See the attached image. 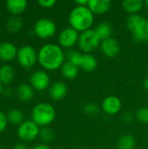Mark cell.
I'll list each match as a JSON object with an SVG mask.
<instances>
[{
  "mask_svg": "<svg viewBox=\"0 0 148 149\" xmlns=\"http://www.w3.org/2000/svg\"><path fill=\"white\" fill-rule=\"evenodd\" d=\"M39 127L32 120L24 121L17 128L18 138L25 142L34 141L39 135Z\"/></svg>",
  "mask_w": 148,
  "mask_h": 149,
  "instance_id": "ba28073f",
  "label": "cell"
},
{
  "mask_svg": "<svg viewBox=\"0 0 148 149\" xmlns=\"http://www.w3.org/2000/svg\"><path fill=\"white\" fill-rule=\"evenodd\" d=\"M120 50V46L119 42L113 38H110L101 42V51L105 56L107 58H114L116 57Z\"/></svg>",
  "mask_w": 148,
  "mask_h": 149,
  "instance_id": "4fadbf2b",
  "label": "cell"
},
{
  "mask_svg": "<svg viewBox=\"0 0 148 149\" xmlns=\"http://www.w3.org/2000/svg\"><path fill=\"white\" fill-rule=\"evenodd\" d=\"M94 14L87 6H76L69 15L71 27L77 31H85L90 30L93 24Z\"/></svg>",
  "mask_w": 148,
  "mask_h": 149,
  "instance_id": "7a4b0ae2",
  "label": "cell"
},
{
  "mask_svg": "<svg viewBox=\"0 0 148 149\" xmlns=\"http://www.w3.org/2000/svg\"><path fill=\"white\" fill-rule=\"evenodd\" d=\"M94 31L97 33V35L99 36V38H100V40H102V41L112 38L111 36L113 33V29H112V26L106 22H102V23L99 24L95 27Z\"/></svg>",
  "mask_w": 148,
  "mask_h": 149,
  "instance_id": "7402d4cb",
  "label": "cell"
},
{
  "mask_svg": "<svg viewBox=\"0 0 148 149\" xmlns=\"http://www.w3.org/2000/svg\"><path fill=\"white\" fill-rule=\"evenodd\" d=\"M67 56H68V61L69 62L72 63L73 65H75L77 66H79V64L81 62L83 54H81L80 52H79L77 51L72 50V51L68 52Z\"/></svg>",
  "mask_w": 148,
  "mask_h": 149,
  "instance_id": "4316f807",
  "label": "cell"
},
{
  "mask_svg": "<svg viewBox=\"0 0 148 149\" xmlns=\"http://www.w3.org/2000/svg\"><path fill=\"white\" fill-rule=\"evenodd\" d=\"M83 111L88 115H95L99 112V107L94 102H88L84 106Z\"/></svg>",
  "mask_w": 148,
  "mask_h": 149,
  "instance_id": "83f0119b",
  "label": "cell"
},
{
  "mask_svg": "<svg viewBox=\"0 0 148 149\" xmlns=\"http://www.w3.org/2000/svg\"><path fill=\"white\" fill-rule=\"evenodd\" d=\"M135 144L134 137L130 134H125L118 141L119 149H133L135 148Z\"/></svg>",
  "mask_w": 148,
  "mask_h": 149,
  "instance_id": "d4e9b609",
  "label": "cell"
},
{
  "mask_svg": "<svg viewBox=\"0 0 148 149\" xmlns=\"http://www.w3.org/2000/svg\"><path fill=\"white\" fill-rule=\"evenodd\" d=\"M32 149H51L50 147H48L46 144H38L35 147H33Z\"/></svg>",
  "mask_w": 148,
  "mask_h": 149,
  "instance_id": "e575fe53",
  "label": "cell"
},
{
  "mask_svg": "<svg viewBox=\"0 0 148 149\" xmlns=\"http://www.w3.org/2000/svg\"><path fill=\"white\" fill-rule=\"evenodd\" d=\"M16 93L17 98L22 101H30L34 96V89L28 84H20L17 89Z\"/></svg>",
  "mask_w": 148,
  "mask_h": 149,
  "instance_id": "ac0fdd59",
  "label": "cell"
},
{
  "mask_svg": "<svg viewBox=\"0 0 148 149\" xmlns=\"http://www.w3.org/2000/svg\"><path fill=\"white\" fill-rule=\"evenodd\" d=\"M87 7L93 14H104L111 8V2L109 0H89Z\"/></svg>",
  "mask_w": 148,
  "mask_h": 149,
  "instance_id": "9a60e30c",
  "label": "cell"
},
{
  "mask_svg": "<svg viewBox=\"0 0 148 149\" xmlns=\"http://www.w3.org/2000/svg\"><path fill=\"white\" fill-rule=\"evenodd\" d=\"M1 146H2V144H1V141H0V148H1Z\"/></svg>",
  "mask_w": 148,
  "mask_h": 149,
  "instance_id": "ab89813d",
  "label": "cell"
},
{
  "mask_svg": "<svg viewBox=\"0 0 148 149\" xmlns=\"http://www.w3.org/2000/svg\"><path fill=\"white\" fill-rule=\"evenodd\" d=\"M136 119L143 124H148V107L139 108L136 111Z\"/></svg>",
  "mask_w": 148,
  "mask_h": 149,
  "instance_id": "f1b7e54d",
  "label": "cell"
},
{
  "mask_svg": "<svg viewBox=\"0 0 148 149\" xmlns=\"http://www.w3.org/2000/svg\"><path fill=\"white\" fill-rule=\"evenodd\" d=\"M7 119L8 121L13 125H21L24 122V113L20 109L13 108L9 110Z\"/></svg>",
  "mask_w": 148,
  "mask_h": 149,
  "instance_id": "cb8c5ba5",
  "label": "cell"
},
{
  "mask_svg": "<svg viewBox=\"0 0 148 149\" xmlns=\"http://www.w3.org/2000/svg\"><path fill=\"white\" fill-rule=\"evenodd\" d=\"M97 66H98V61L95 57H93L89 53L83 54L81 62L79 66V68H81L85 72H93L97 68Z\"/></svg>",
  "mask_w": 148,
  "mask_h": 149,
  "instance_id": "d6986e66",
  "label": "cell"
},
{
  "mask_svg": "<svg viewBox=\"0 0 148 149\" xmlns=\"http://www.w3.org/2000/svg\"><path fill=\"white\" fill-rule=\"evenodd\" d=\"M57 31V26L55 23L47 17H42L36 21L33 31L35 35L42 39H48L52 38Z\"/></svg>",
  "mask_w": 148,
  "mask_h": 149,
  "instance_id": "5b68a950",
  "label": "cell"
},
{
  "mask_svg": "<svg viewBox=\"0 0 148 149\" xmlns=\"http://www.w3.org/2000/svg\"><path fill=\"white\" fill-rule=\"evenodd\" d=\"M102 109L109 115L117 114L121 109V101L118 97L110 95L103 100Z\"/></svg>",
  "mask_w": 148,
  "mask_h": 149,
  "instance_id": "7c38bea8",
  "label": "cell"
},
{
  "mask_svg": "<svg viewBox=\"0 0 148 149\" xmlns=\"http://www.w3.org/2000/svg\"><path fill=\"white\" fill-rule=\"evenodd\" d=\"M144 4V2L141 0H125L122 3L123 9L126 12L131 13V15L139 12L143 8Z\"/></svg>",
  "mask_w": 148,
  "mask_h": 149,
  "instance_id": "ffe728a7",
  "label": "cell"
},
{
  "mask_svg": "<svg viewBox=\"0 0 148 149\" xmlns=\"http://www.w3.org/2000/svg\"><path fill=\"white\" fill-rule=\"evenodd\" d=\"M13 149H28L26 145L24 144V143H17L14 145L13 147Z\"/></svg>",
  "mask_w": 148,
  "mask_h": 149,
  "instance_id": "836d02e7",
  "label": "cell"
},
{
  "mask_svg": "<svg viewBox=\"0 0 148 149\" xmlns=\"http://www.w3.org/2000/svg\"><path fill=\"white\" fill-rule=\"evenodd\" d=\"M6 8L12 16H18L23 13L27 7V1L25 0H8L6 2Z\"/></svg>",
  "mask_w": 148,
  "mask_h": 149,
  "instance_id": "2e32d148",
  "label": "cell"
},
{
  "mask_svg": "<svg viewBox=\"0 0 148 149\" xmlns=\"http://www.w3.org/2000/svg\"><path fill=\"white\" fill-rule=\"evenodd\" d=\"M146 18L139 14L130 15L126 19V26L137 42L148 43V33L146 31Z\"/></svg>",
  "mask_w": 148,
  "mask_h": 149,
  "instance_id": "277c9868",
  "label": "cell"
},
{
  "mask_svg": "<svg viewBox=\"0 0 148 149\" xmlns=\"http://www.w3.org/2000/svg\"><path fill=\"white\" fill-rule=\"evenodd\" d=\"M79 31L74 30L72 27L64 29L58 36V42L62 47L71 48L77 44L79 41Z\"/></svg>",
  "mask_w": 148,
  "mask_h": 149,
  "instance_id": "9c48e42d",
  "label": "cell"
},
{
  "mask_svg": "<svg viewBox=\"0 0 148 149\" xmlns=\"http://www.w3.org/2000/svg\"><path fill=\"white\" fill-rule=\"evenodd\" d=\"M133 120V116L130 113H125L122 115V121L126 124H130Z\"/></svg>",
  "mask_w": 148,
  "mask_h": 149,
  "instance_id": "1f68e13d",
  "label": "cell"
},
{
  "mask_svg": "<svg viewBox=\"0 0 148 149\" xmlns=\"http://www.w3.org/2000/svg\"><path fill=\"white\" fill-rule=\"evenodd\" d=\"M100 38L97 35L94 30H87L85 31L81 32L79 38V46L85 52H91L94 51L99 45Z\"/></svg>",
  "mask_w": 148,
  "mask_h": 149,
  "instance_id": "8992f818",
  "label": "cell"
},
{
  "mask_svg": "<svg viewBox=\"0 0 148 149\" xmlns=\"http://www.w3.org/2000/svg\"><path fill=\"white\" fill-rule=\"evenodd\" d=\"M89 0H76L75 3L77 6H87Z\"/></svg>",
  "mask_w": 148,
  "mask_h": 149,
  "instance_id": "d6a6232c",
  "label": "cell"
},
{
  "mask_svg": "<svg viewBox=\"0 0 148 149\" xmlns=\"http://www.w3.org/2000/svg\"><path fill=\"white\" fill-rule=\"evenodd\" d=\"M15 79L14 68L10 65H3L0 67V83L4 86H9Z\"/></svg>",
  "mask_w": 148,
  "mask_h": 149,
  "instance_id": "e0dca14e",
  "label": "cell"
},
{
  "mask_svg": "<svg viewBox=\"0 0 148 149\" xmlns=\"http://www.w3.org/2000/svg\"><path fill=\"white\" fill-rule=\"evenodd\" d=\"M67 93V86L62 81H56L50 86L49 94L53 100H63Z\"/></svg>",
  "mask_w": 148,
  "mask_h": 149,
  "instance_id": "5bb4252c",
  "label": "cell"
},
{
  "mask_svg": "<svg viewBox=\"0 0 148 149\" xmlns=\"http://www.w3.org/2000/svg\"><path fill=\"white\" fill-rule=\"evenodd\" d=\"M79 66L67 61L65 62L61 67V72L63 76L67 79H74L79 74Z\"/></svg>",
  "mask_w": 148,
  "mask_h": 149,
  "instance_id": "44dd1931",
  "label": "cell"
},
{
  "mask_svg": "<svg viewBox=\"0 0 148 149\" xmlns=\"http://www.w3.org/2000/svg\"><path fill=\"white\" fill-rule=\"evenodd\" d=\"M17 46L8 41L0 43V59L4 62H9L13 60L17 56Z\"/></svg>",
  "mask_w": 148,
  "mask_h": 149,
  "instance_id": "8fae6325",
  "label": "cell"
},
{
  "mask_svg": "<svg viewBox=\"0 0 148 149\" xmlns=\"http://www.w3.org/2000/svg\"><path fill=\"white\" fill-rule=\"evenodd\" d=\"M17 61L19 65L24 69H30L35 65L38 61V53L34 47L31 45H23L18 49Z\"/></svg>",
  "mask_w": 148,
  "mask_h": 149,
  "instance_id": "52a82bcc",
  "label": "cell"
},
{
  "mask_svg": "<svg viewBox=\"0 0 148 149\" xmlns=\"http://www.w3.org/2000/svg\"><path fill=\"white\" fill-rule=\"evenodd\" d=\"M8 119L7 115L4 114V113L0 111V134H2L7 127L8 125Z\"/></svg>",
  "mask_w": 148,
  "mask_h": 149,
  "instance_id": "f546056e",
  "label": "cell"
},
{
  "mask_svg": "<svg viewBox=\"0 0 148 149\" xmlns=\"http://www.w3.org/2000/svg\"><path fill=\"white\" fill-rule=\"evenodd\" d=\"M143 85H144V88H145V89H146V90L148 92V77L146 79H145V81H144V84H143Z\"/></svg>",
  "mask_w": 148,
  "mask_h": 149,
  "instance_id": "d590c367",
  "label": "cell"
},
{
  "mask_svg": "<svg viewBox=\"0 0 148 149\" xmlns=\"http://www.w3.org/2000/svg\"><path fill=\"white\" fill-rule=\"evenodd\" d=\"M38 3L43 8L49 9L56 4V1L55 0H38Z\"/></svg>",
  "mask_w": 148,
  "mask_h": 149,
  "instance_id": "4dcf8cb0",
  "label": "cell"
},
{
  "mask_svg": "<svg viewBox=\"0 0 148 149\" xmlns=\"http://www.w3.org/2000/svg\"><path fill=\"white\" fill-rule=\"evenodd\" d=\"M56 117L55 108L47 102H40L37 104L31 111L32 121L38 127H46L50 125Z\"/></svg>",
  "mask_w": 148,
  "mask_h": 149,
  "instance_id": "3957f363",
  "label": "cell"
},
{
  "mask_svg": "<svg viewBox=\"0 0 148 149\" xmlns=\"http://www.w3.org/2000/svg\"><path fill=\"white\" fill-rule=\"evenodd\" d=\"M146 31L148 33V18L146 20Z\"/></svg>",
  "mask_w": 148,
  "mask_h": 149,
  "instance_id": "8d00e7d4",
  "label": "cell"
},
{
  "mask_svg": "<svg viewBox=\"0 0 148 149\" xmlns=\"http://www.w3.org/2000/svg\"><path fill=\"white\" fill-rule=\"evenodd\" d=\"M6 28L11 33H16L23 28V21L18 16H11L6 22Z\"/></svg>",
  "mask_w": 148,
  "mask_h": 149,
  "instance_id": "603a6c76",
  "label": "cell"
},
{
  "mask_svg": "<svg viewBox=\"0 0 148 149\" xmlns=\"http://www.w3.org/2000/svg\"><path fill=\"white\" fill-rule=\"evenodd\" d=\"M38 136L44 143H49L54 140V132L51 128L44 127L40 129Z\"/></svg>",
  "mask_w": 148,
  "mask_h": 149,
  "instance_id": "484cf974",
  "label": "cell"
},
{
  "mask_svg": "<svg viewBox=\"0 0 148 149\" xmlns=\"http://www.w3.org/2000/svg\"><path fill=\"white\" fill-rule=\"evenodd\" d=\"M65 54L60 46L55 44L43 45L38 53V61L40 65L49 71H55L64 65Z\"/></svg>",
  "mask_w": 148,
  "mask_h": 149,
  "instance_id": "6da1fadb",
  "label": "cell"
},
{
  "mask_svg": "<svg viewBox=\"0 0 148 149\" xmlns=\"http://www.w3.org/2000/svg\"><path fill=\"white\" fill-rule=\"evenodd\" d=\"M3 85H2V84L0 83V94H1L2 93H3Z\"/></svg>",
  "mask_w": 148,
  "mask_h": 149,
  "instance_id": "74e56055",
  "label": "cell"
},
{
  "mask_svg": "<svg viewBox=\"0 0 148 149\" xmlns=\"http://www.w3.org/2000/svg\"><path fill=\"white\" fill-rule=\"evenodd\" d=\"M30 83L33 89L44 91L50 86V77L44 71H37L31 74Z\"/></svg>",
  "mask_w": 148,
  "mask_h": 149,
  "instance_id": "30bf717a",
  "label": "cell"
},
{
  "mask_svg": "<svg viewBox=\"0 0 148 149\" xmlns=\"http://www.w3.org/2000/svg\"><path fill=\"white\" fill-rule=\"evenodd\" d=\"M144 3H145V5H146V6H147V7L148 8V0L145 1V2H144Z\"/></svg>",
  "mask_w": 148,
  "mask_h": 149,
  "instance_id": "f35d334b",
  "label": "cell"
}]
</instances>
